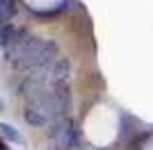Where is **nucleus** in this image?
Segmentation results:
<instances>
[{
  "instance_id": "nucleus-3",
  "label": "nucleus",
  "mask_w": 153,
  "mask_h": 150,
  "mask_svg": "<svg viewBox=\"0 0 153 150\" xmlns=\"http://www.w3.org/2000/svg\"><path fill=\"white\" fill-rule=\"evenodd\" d=\"M14 14H16V2L14 0H0V25L9 23Z\"/></svg>"
},
{
  "instance_id": "nucleus-4",
  "label": "nucleus",
  "mask_w": 153,
  "mask_h": 150,
  "mask_svg": "<svg viewBox=\"0 0 153 150\" xmlns=\"http://www.w3.org/2000/svg\"><path fill=\"white\" fill-rule=\"evenodd\" d=\"M0 137L5 139V141H9V143H21V141H23L21 134H19V130H16L14 125H9V123H0Z\"/></svg>"
},
{
  "instance_id": "nucleus-2",
  "label": "nucleus",
  "mask_w": 153,
  "mask_h": 150,
  "mask_svg": "<svg viewBox=\"0 0 153 150\" xmlns=\"http://www.w3.org/2000/svg\"><path fill=\"white\" fill-rule=\"evenodd\" d=\"M69 80H71V62L66 57L59 55L55 62L51 64L48 68V75H46V87L53 89V87H69Z\"/></svg>"
},
{
  "instance_id": "nucleus-1",
  "label": "nucleus",
  "mask_w": 153,
  "mask_h": 150,
  "mask_svg": "<svg viewBox=\"0 0 153 150\" xmlns=\"http://www.w3.org/2000/svg\"><path fill=\"white\" fill-rule=\"evenodd\" d=\"M48 141H51L53 150H73L78 146V141H80L76 121L71 116L53 121L51 130H48Z\"/></svg>"
}]
</instances>
